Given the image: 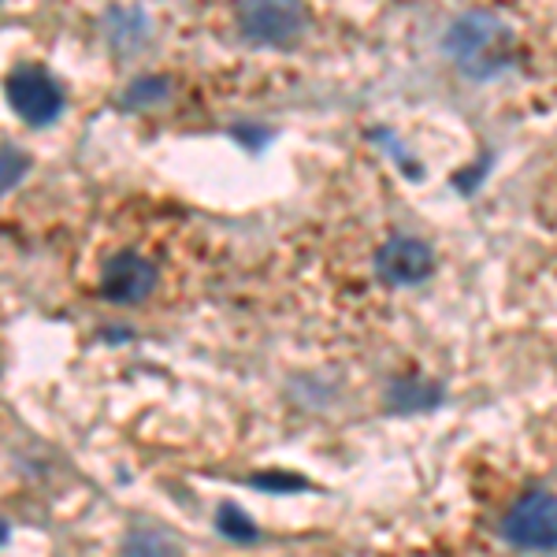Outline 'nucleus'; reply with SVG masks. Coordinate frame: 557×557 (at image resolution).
Segmentation results:
<instances>
[{
    "label": "nucleus",
    "mask_w": 557,
    "mask_h": 557,
    "mask_svg": "<svg viewBox=\"0 0 557 557\" xmlns=\"http://www.w3.org/2000/svg\"><path fill=\"white\" fill-rule=\"evenodd\" d=\"M513 30L494 12H465L446 34V52L472 78H494L513 64Z\"/></svg>",
    "instance_id": "f257e3e1"
},
{
    "label": "nucleus",
    "mask_w": 557,
    "mask_h": 557,
    "mask_svg": "<svg viewBox=\"0 0 557 557\" xmlns=\"http://www.w3.org/2000/svg\"><path fill=\"white\" fill-rule=\"evenodd\" d=\"M502 532L520 550H557V494L532 491L509 509Z\"/></svg>",
    "instance_id": "f03ea898"
},
{
    "label": "nucleus",
    "mask_w": 557,
    "mask_h": 557,
    "mask_svg": "<svg viewBox=\"0 0 557 557\" xmlns=\"http://www.w3.org/2000/svg\"><path fill=\"white\" fill-rule=\"evenodd\" d=\"M8 101H12L15 112L23 115L26 123H52L60 115V108H64V94H60V86L52 83L49 71L41 67H20L12 71V78H8Z\"/></svg>",
    "instance_id": "7ed1b4c3"
},
{
    "label": "nucleus",
    "mask_w": 557,
    "mask_h": 557,
    "mask_svg": "<svg viewBox=\"0 0 557 557\" xmlns=\"http://www.w3.org/2000/svg\"><path fill=\"white\" fill-rule=\"evenodd\" d=\"M431 268H435L431 246L409 235L391 238L386 246H380V253H375V272H380L383 283H394V286L420 283V278L431 275Z\"/></svg>",
    "instance_id": "20e7f679"
},
{
    "label": "nucleus",
    "mask_w": 557,
    "mask_h": 557,
    "mask_svg": "<svg viewBox=\"0 0 557 557\" xmlns=\"http://www.w3.org/2000/svg\"><path fill=\"white\" fill-rule=\"evenodd\" d=\"M238 26L249 41L290 45L305 30V12L294 4H249L238 12Z\"/></svg>",
    "instance_id": "39448f33"
},
{
    "label": "nucleus",
    "mask_w": 557,
    "mask_h": 557,
    "mask_svg": "<svg viewBox=\"0 0 557 557\" xmlns=\"http://www.w3.org/2000/svg\"><path fill=\"white\" fill-rule=\"evenodd\" d=\"M152 286H157V268L138 253H120L104 264L101 272V294L108 301L120 305H138L141 298H149Z\"/></svg>",
    "instance_id": "423d86ee"
},
{
    "label": "nucleus",
    "mask_w": 557,
    "mask_h": 557,
    "mask_svg": "<svg viewBox=\"0 0 557 557\" xmlns=\"http://www.w3.org/2000/svg\"><path fill=\"white\" fill-rule=\"evenodd\" d=\"M26 172V157L15 149H0V190H8V186H15Z\"/></svg>",
    "instance_id": "0eeeda50"
},
{
    "label": "nucleus",
    "mask_w": 557,
    "mask_h": 557,
    "mask_svg": "<svg viewBox=\"0 0 557 557\" xmlns=\"http://www.w3.org/2000/svg\"><path fill=\"white\" fill-rule=\"evenodd\" d=\"M220 528H223V532H231V535H253V524H249V520L246 517H242L238 513V509H223V513H220Z\"/></svg>",
    "instance_id": "6e6552de"
}]
</instances>
